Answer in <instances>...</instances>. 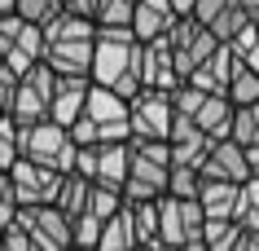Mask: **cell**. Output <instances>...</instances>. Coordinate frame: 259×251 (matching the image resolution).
Returning <instances> with one entry per match:
<instances>
[{"label": "cell", "instance_id": "obj_12", "mask_svg": "<svg viewBox=\"0 0 259 251\" xmlns=\"http://www.w3.org/2000/svg\"><path fill=\"white\" fill-rule=\"evenodd\" d=\"M176 22H180V14L171 9V0H137L132 35H137L141 44H154V40H167Z\"/></svg>", "mask_w": 259, "mask_h": 251}, {"label": "cell", "instance_id": "obj_41", "mask_svg": "<svg viewBox=\"0 0 259 251\" xmlns=\"http://www.w3.org/2000/svg\"><path fill=\"white\" fill-rule=\"evenodd\" d=\"M246 167H250V176H259V146H246Z\"/></svg>", "mask_w": 259, "mask_h": 251}, {"label": "cell", "instance_id": "obj_25", "mask_svg": "<svg viewBox=\"0 0 259 251\" xmlns=\"http://www.w3.org/2000/svg\"><path fill=\"white\" fill-rule=\"evenodd\" d=\"M237 238H242V225H237V221H211V216H206V225H202L206 251H233V247H237Z\"/></svg>", "mask_w": 259, "mask_h": 251}, {"label": "cell", "instance_id": "obj_3", "mask_svg": "<svg viewBox=\"0 0 259 251\" xmlns=\"http://www.w3.org/2000/svg\"><path fill=\"white\" fill-rule=\"evenodd\" d=\"M206 211L198 198H158V242L163 247H185V242H202Z\"/></svg>", "mask_w": 259, "mask_h": 251}, {"label": "cell", "instance_id": "obj_20", "mask_svg": "<svg viewBox=\"0 0 259 251\" xmlns=\"http://www.w3.org/2000/svg\"><path fill=\"white\" fill-rule=\"evenodd\" d=\"M137 225H132V207H123L119 216H110L106 225H101V242H97V251H137Z\"/></svg>", "mask_w": 259, "mask_h": 251}, {"label": "cell", "instance_id": "obj_37", "mask_svg": "<svg viewBox=\"0 0 259 251\" xmlns=\"http://www.w3.org/2000/svg\"><path fill=\"white\" fill-rule=\"evenodd\" d=\"M75 18H88V22H97V9H101V0H62Z\"/></svg>", "mask_w": 259, "mask_h": 251}, {"label": "cell", "instance_id": "obj_29", "mask_svg": "<svg viewBox=\"0 0 259 251\" xmlns=\"http://www.w3.org/2000/svg\"><path fill=\"white\" fill-rule=\"evenodd\" d=\"M198 190H202L198 167H171V176H167V194L171 198H198Z\"/></svg>", "mask_w": 259, "mask_h": 251}, {"label": "cell", "instance_id": "obj_32", "mask_svg": "<svg viewBox=\"0 0 259 251\" xmlns=\"http://www.w3.org/2000/svg\"><path fill=\"white\" fill-rule=\"evenodd\" d=\"M70 141H75V146H101V124L88 119V115H79V119L70 124Z\"/></svg>", "mask_w": 259, "mask_h": 251}, {"label": "cell", "instance_id": "obj_46", "mask_svg": "<svg viewBox=\"0 0 259 251\" xmlns=\"http://www.w3.org/2000/svg\"><path fill=\"white\" fill-rule=\"evenodd\" d=\"M158 251H176V247H158Z\"/></svg>", "mask_w": 259, "mask_h": 251}, {"label": "cell", "instance_id": "obj_17", "mask_svg": "<svg viewBox=\"0 0 259 251\" xmlns=\"http://www.w3.org/2000/svg\"><path fill=\"white\" fill-rule=\"evenodd\" d=\"M233 111H237V106H233L224 93H211V97L202 101V111L193 115V124L202 128L211 141H229V132H233Z\"/></svg>", "mask_w": 259, "mask_h": 251}, {"label": "cell", "instance_id": "obj_24", "mask_svg": "<svg viewBox=\"0 0 259 251\" xmlns=\"http://www.w3.org/2000/svg\"><path fill=\"white\" fill-rule=\"evenodd\" d=\"M224 97H229L233 106H259V75H255V70H246L242 62H237L229 88H224Z\"/></svg>", "mask_w": 259, "mask_h": 251}, {"label": "cell", "instance_id": "obj_1", "mask_svg": "<svg viewBox=\"0 0 259 251\" xmlns=\"http://www.w3.org/2000/svg\"><path fill=\"white\" fill-rule=\"evenodd\" d=\"M93 84L114 88L119 97H137L145 80H141V40L132 27H97L93 40Z\"/></svg>", "mask_w": 259, "mask_h": 251}, {"label": "cell", "instance_id": "obj_19", "mask_svg": "<svg viewBox=\"0 0 259 251\" xmlns=\"http://www.w3.org/2000/svg\"><path fill=\"white\" fill-rule=\"evenodd\" d=\"M127 167H132V150L127 146H101V163H97V185L119 190L127 185Z\"/></svg>", "mask_w": 259, "mask_h": 251}, {"label": "cell", "instance_id": "obj_23", "mask_svg": "<svg viewBox=\"0 0 259 251\" xmlns=\"http://www.w3.org/2000/svg\"><path fill=\"white\" fill-rule=\"evenodd\" d=\"M127 207H132V225H137L141 247H163L158 242V198L154 203H127Z\"/></svg>", "mask_w": 259, "mask_h": 251}, {"label": "cell", "instance_id": "obj_36", "mask_svg": "<svg viewBox=\"0 0 259 251\" xmlns=\"http://www.w3.org/2000/svg\"><path fill=\"white\" fill-rule=\"evenodd\" d=\"M18 88H22V80H18L14 70L5 66V70H0V111H5V115H9V106H14V97H18Z\"/></svg>", "mask_w": 259, "mask_h": 251}, {"label": "cell", "instance_id": "obj_44", "mask_svg": "<svg viewBox=\"0 0 259 251\" xmlns=\"http://www.w3.org/2000/svg\"><path fill=\"white\" fill-rule=\"evenodd\" d=\"M176 251H206V242H185V247H176Z\"/></svg>", "mask_w": 259, "mask_h": 251}, {"label": "cell", "instance_id": "obj_6", "mask_svg": "<svg viewBox=\"0 0 259 251\" xmlns=\"http://www.w3.org/2000/svg\"><path fill=\"white\" fill-rule=\"evenodd\" d=\"M171 93H158V88H141L132 106H127V124H132V137H150V141H167L171 137Z\"/></svg>", "mask_w": 259, "mask_h": 251}, {"label": "cell", "instance_id": "obj_9", "mask_svg": "<svg viewBox=\"0 0 259 251\" xmlns=\"http://www.w3.org/2000/svg\"><path fill=\"white\" fill-rule=\"evenodd\" d=\"M127 150H132V146H127ZM167 176H171L167 163H154L145 154H132L127 185H123V203H154V198H167Z\"/></svg>", "mask_w": 259, "mask_h": 251}, {"label": "cell", "instance_id": "obj_43", "mask_svg": "<svg viewBox=\"0 0 259 251\" xmlns=\"http://www.w3.org/2000/svg\"><path fill=\"white\" fill-rule=\"evenodd\" d=\"M5 14H18V0H0V18Z\"/></svg>", "mask_w": 259, "mask_h": 251}, {"label": "cell", "instance_id": "obj_21", "mask_svg": "<svg viewBox=\"0 0 259 251\" xmlns=\"http://www.w3.org/2000/svg\"><path fill=\"white\" fill-rule=\"evenodd\" d=\"M9 119H14L18 128L44 124V119H49V101H44L31 84H22V88H18V97H14V106H9Z\"/></svg>", "mask_w": 259, "mask_h": 251}, {"label": "cell", "instance_id": "obj_48", "mask_svg": "<svg viewBox=\"0 0 259 251\" xmlns=\"http://www.w3.org/2000/svg\"><path fill=\"white\" fill-rule=\"evenodd\" d=\"M255 31H259V22H255Z\"/></svg>", "mask_w": 259, "mask_h": 251}, {"label": "cell", "instance_id": "obj_7", "mask_svg": "<svg viewBox=\"0 0 259 251\" xmlns=\"http://www.w3.org/2000/svg\"><path fill=\"white\" fill-rule=\"evenodd\" d=\"M167 44H171V53H176V70H180V80H189L193 70H198L206 57L220 49V40L202 27V22H198V18H180L176 27H171V35H167Z\"/></svg>", "mask_w": 259, "mask_h": 251}, {"label": "cell", "instance_id": "obj_8", "mask_svg": "<svg viewBox=\"0 0 259 251\" xmlns=\"http://www.w3.org/2000/svg\"><path fill=\"white\" fill-rule=\"evenodd\" d=\"M193 18L202 22L211 35H215L220 44H229V40H237L255 18L242 9V0H198V9H193Z\"/></svg>", "mask_w": 259, "mask_h": 251}, {"label": "cell", "instance_id": "obj_31", "mask_svg": "<svg viewBox=\"0 0 259 251\" xmlns=\"http://www.w3.org/2000/svg\"><path fill=\"white\" fill-rule=\"evenodd\" d=\"M101 225H106V221H97V216H75V247L97 251V242H101Z\"/></svg>", "mask_w": 259, "mask_h": 251}, {"label": "cell", "instance_id": "obj_47", "mask_svg": "<svg viewBox=\"0 0 259 251\" xmlns=\"http://www.w3.org/2000/svg\"><path fill=\"white\" fill-rule=\"evenodd\" d=\"M66 251H83V247H66Z\"/></svg>", "mask_w": 259, "mask_h": 251}, {"label": "cell", "instance_id": "obj_5", "mask_svg": "<svg viewBox=\"0 0 259 251\" xmlns=\"http://www.w3.org/2000/svg\"><path fill=\"white\" fill-rule=\"evenodd\" d=\"M18 225L31 234L35 251H66L75 247V221L62 207H18Z\"/></svg>", "mask_w": 259, "mask_h": 251}, {"label": "cell", "instance_id": "obj_40", "mask_svg": "<svg viewBox=\"0 0 259 251\" xmlns=\"http://www.w3.org/2000/svg\"><path fill=\"white\" fill-rule=\"evenodd\" d=\"M171 9H176L180 18H193V9H198V0H171Z\"/></svg>", "mask_w": 259, "mask_h": 251}, {"label": "cell", "instance_id": "obj_18", "mask_svg": "<svg viewBox=\"0 0 259 251\" xmlns=\"http://www.w3.org/2000/svg\"><path fill=\"white\" fill-rule=\"evenodd\" d=\"M127 106H132L127 97H119L114 88H101V84H93V88H88V97H83V115H88V119H97V124L127 119Z\"/></svg>", "mask_w": 259, "mask_h": 251}, {"label": "cell", "instance_id": "obj_42", "mask_svg": "<svg viewBox=\"0 0 259 251\" xmlns=\"http://www.w3.org/2000/svg\"><path fill=\"white\" fill-rule=\"evenodd\" d=\"M242 9H246L250 18H255V22H259V0H242Z\"/></svg>", "mask_w": 259, "mask_h": 251}, {"label": "cell", "instance_id": "obj_11", "mask_svg": "<svg viewBox=\"0 0 259 251\" xmlns=\"http://www.w3.org/2000/svg\"><path fill=\"white\" fill-rule=\"evenodd\" d=\"M202 181H233L246 185L250 181V167H246V150L237 141H215L211 154L202 159Z\"/></svg>", "mask_w": 259, "mask_h": 251}, {"label": "cell", "instance_id": "obj_27", "mask_svg": "<svg viewBox=\"0 0 259 251\" xmlns=\"http://www.w3.org/2000/svg\"><path fill=\"white\" fill-rule=\"evenodd\" d=\"M123 207H127V203H123V194H119V190H110V185H97V181H93L88 216H97V221H110V216H119Z\"/></svg>", "mask_w": 259, "mask_h": 251}, {"label": "cell", "instance_id": "obj_26", "mask_svg": "<svg viewBox=\"0 0 259 251\" xmlns=\"http://www.w3.org/2000/svg\"><path fill=\"white\" fill-rule=\"evenodd\" d=\"M229 141H237V146H259V106H237L233 111V132Z\"/></svg>", "mask_w": 259, "mask_h": 251}, {"label": "cell", "instance_id": "obj_33", "mask_svg": "<svg viewBox=\"0 0 259 251\" xmlns=\"http://www.w3.org/2000/svg\"><path fill=\"white\" fill-rule=\"evenodd\" d=\"M97 163H101V146H79L75 150V172L83 181H97Z\"/></svg>", "mask_w": 259, "mask_h": 251}, {"label": "cell", "instance_id": "obj_35", "mask_svg": "<svg viewBox=\"0 0 259 251\" xmlns=\"http://www.w3.org/2000/svg\"><path fill=\"white\" fill-rule=\"evenodd\" d=\"M22 27H27V22H22L18 14H5V18H0V49H5V53H9V49L18 44V35H22Z\"/></svg>", "mask_w": 259, "mask_h": 251}, {"label": "cell", "instance_id": "obj_39", "mask_svg": "<svg viewBox=\"0 0 259 251\" xmlns=\"http://www.w3.org/2000/svg\"><path fill=\"white\" fill-rule=\"evenodd\" d=\"M0 203H14V181H9V172H0Z\"/></svg>", "mask_w": 259, "mask_h": 251}, {"label": "cell", "instance_id": "obj_38", "mask_svg": "<svg viewBox=\"0 0 259 251\" xmlns=\"http://www.w3.org/2000/svg\"><path fill=\"white\" fill-rule=\"evenodd\" d=\"M233 251H259V234L255 229H242V238H237V247Z\"/></svg>", "mask_w": 259, "mask_h": 251}, {"label": "cell", "instance_id": "obj_14", "mask_svg": "<svg viewBox=\"0 0 259 251\" xmlns=\"http://www.w3.org/2000/svg\"><path fill=\"white\" fill-rule=\"evenodd\" d=\"M88 88H93V80H83V75H57V93H53V101H49V119L62 124V128H70L83 115Z\"/></svg>", "mask_w": 259, "mask_h": 251}, {"label": "cell", "instance_id": "obj_2", "mask_svg": "<svg viewBox=\"0 0 259 251\" xmlns=\"http://www.w3.org/2000/svg\"><path fill=\"white\" fill-rule=\"evenodd\" d=\"M18 150L22 159L40 167H57V172H75V141H70V128L53 124V119H44V124H31L18 132Z\"/></svg>", "mask_w": 259, "mask_h": 251}, {"label": "cell", "instance_id": "obj_22", "mask_svg": "<svg viewBox=\"0 0 259 251\" xmlns=\"http://www.w3.org/2000/svg\"><path fill=\"white\" fill-rule=\"evenodd\" d=\"M88 198H93V181H83L79 172H66V181H62V194H57L53 207H62L75 221V216H88Z\"/></svg>", "mask_w": 259, "mask_h": 251}, {"label": "cell", "instance_id": "obj_15", "mask_svg": "<svg viewBox=\"0 0 259 251\" xmlns=\"http://www.w3.org/2000/svg\"><path fill=\"white\" fill-rule=\"evenodd\" d=\"M233 70H237V53H233L229 44H220L215 53L189 75V84H193V88H202V93H224L229 80H233Z\"/></svg>", "mask_w": 259, "mask_h": 251}, {"label": "cell", "instance_id": "obj_34", "mask_svg": "<svg viewBox=\"0 0 259 251\" xmlns=\"http://www.w3.org/2000/svg\"><path fill=\"white\" fill-rule=\"evenodd\" d=\"M0 251H35V242H31V234L14 221L5 234H0Z\"/></svg>", "mask_w": 259, "mask_h": 251}, {"label": "cell", "instance_id": "obj_49", "mask_svg": "<svg viewBox=\"0 0 259 251\" xmlns=\"http://www.w3.org/2000/svg\"><path fill=\"white\" fill-rule=\"evenodd\" d=\"M0 115H5V111H0Z\"/></svg>", "mask_w": 259, "mask_h": 251}, {"label": "cell", "instance_id": "obj_13", "mask_svg": "<svg viewBox=\"0 0 259 251\" xmlns=\"http://www.w3.org/2000/svg\"><path fill=\"white\" fill-rule=\"evenodd\" d=\"M93 40H53V44H44V62L53 66V75H83V80H93Z\"/></svg>", "mask_w": 259, "mask_h": 251}, {"label": "cell", "instance_id": "obj_45", "mask_svg": "<svg viewBox=\"0 0 259 251\" xmlns=\"http://www.w3.org/2000/svg\"><path fill=\"white\" fill-rule=\"evenodd\" d=\"M0 70H5V49H0Z\"/></svg>", "mask_w": 259, "mask_h": 251}, {"label": "cell", "instance_id": "obj_30", "mask_svg": "<svg viewBox=\"0 0 259 251\" xmlns=\"http://www.w3.org/2000/svg\"><path fill=\"white\" fill-rule=\"evenodd\" d=\"M22 84H31L44 101H53V93H57V75H53V66H49V62H35V66L22 75Z\"/></svg>", "mask_w": 259, "mask_h": 251}, {"label": "cell", "instance_id": "obj_16", "mask_svg": "<svg viewBox=\"0 0 259 251\" xmlns=\"http://www.w3.org/2000/svg\"><path fill=\"white\" fill-rule=\"evenodd\" d=\"M198 203L211 221H237V207H242V185L233 181H202L198 190Z\"/></svg>", "mask_w": 259, "mask_h": 251}, {"label": "cell", "instance_id": "obj_10", "mask_svg": "<svg viewBox=\"0 0 259 251\" xmlns=\"http://www.w3.org/2000/svg\"><path fill=\"white\" fill-rule=\"evenodd\" d=\"M141 80L145 88H158V93H171L180 88V70H176V53L167 40H154V44H141Z\"/></svg>", "mask_w": 259, "mask_h": 251}, {"label": "cell", "instance_id": "obj_28", "mask_svg": "<svg viewBox=\"0 0 259 251\" xmlns=\"http://www.w3.org/2000/svg\"><path fill=\"white\" fill-rule=\"evenodd\" d=\"M18 132H22V128H18L9 115H0V172H14V163L22 159V150H18Z\"/></svg>", "mask_w": 259, "mask_h": 251}, {"label": "cell", "instance_id": "obj_4", "mask_svg": "<svg viewBox=\"0 0 259 251\" xmlns=\"http://www.w3.org/2000/svg\"><path fill=\"white\" fill-rule=\"evenodd\" d=\"M9 181H14V203L18 207H53L57 194H62L66 172L40 167V163H31V159H18L14 172H9Z\"/></svg>", "mask_w": 259, "mask_h": 251}]
</instances>
